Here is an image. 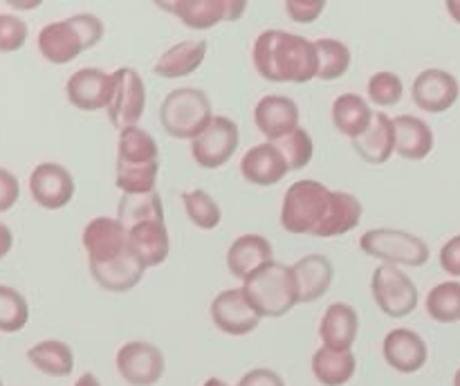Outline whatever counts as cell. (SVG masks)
<instances>
[{
  "label": "cell",
  "instance_id": "1",
  "mask_svg": "<svg viewBox=\"0 0 460 386\" xmlns=\"http://www.w3.org/2000/svg\"><path fill=\"white\" fill-rule=\"evenodd\" d=\"M256 72L272 83H308L317 79L319 58L314 40L283 30L261 31L252 48Z\"/></svg>",
  "mask_w": 460,
  "mask_h": 386
},
{
  "label": "cell",
  "instance_id": "2",
  "mask_svg": "<svg viewBox=\"0 0 460 386\" xmlns=\"http://www.w3.org/2000/svg\"><path fill=\"white\" fill-rule=\"evenodd\" d=\"M243 292L247 303L261 319L283 317L299 303V287L292 265L277 263V260L250 274L243 281Z\"/></svg>",
  "mask_w": 460,
  "mask_h": 386
},
{
  "label": "cell",
  "instance_id": "3",
  "mask_svg": "<svg viewBox=\"0 0 460 386\" xmlns=\"http://www.w3.org/2000/svg\"><path fill=\"white\" fill-rule=\"evenodd\" d=\"M103 39V22L94 13H76L66 21L48 22L39 31V52L54 66L75 61Z\"/></svg>",
  "mask_w": 460,
  "mask_h": 386
},
{
  "label": "cell",
  "instance_id": "4",
  "mask_svg": "<svg viewBox=\"0 0 460 386\" xmlns=\"http://www.w3.org/2000/svg\"><path fill=\"white\" fill-rule=\"evenodd\" d=\"M211 119V101L200 88L171 90L160 106L162 128L175 139H196Z\"/></svg>",
  "mask_w": 460,
  "mask_h": 386
},
{
  "label": "cell",
  "instance_id": "5",
  "mask_svg": "<svg viewBox=\"0 0 460 386\" xmlns=\"http://www.w3.org/2000/svg\"><path fill=\"white\" fill-rule=\"evenodd\" d=\"M332 191L317 180H299L283 196L281 227L288 233H310L322 224L331 206Z\"/></svg>",
  "mask_w": 460,
  "mask_h": 386
},
{
  "label": "cell",
  "instance_id": "6",
  "mask_svg": "<svg viewBox=\"0 0 460 386\" xmlns=\"http://www.w3.org/2000/svg\"><path fill=\"white\" fill-rule=\"evenodd\" d=\"M359 250L371 259H380L385 265L395 268H422L429 260V245L420 236L402 229H368L359 238Z\"/></svg>",
  "mask_w": 460,
  "mask_h": 386
},
{
  "label": "cell",
  "instance_id": "7",
  "mask_svg": "<svg viewBox=\"0 0 460 386\" xmlns=\"http://www.w3.org/2000/svg\"><path fill=\"white\" fill-rule=\"evenodd\" d=\"M371 294L386 317L402 319L418 308V285L395 265L376 268L371 276Z\"/></svg>",
  "mask_w": 460,
  "mask_h": 386
},
{
  "label": "cell",
  "instance_id": "8",
  "mask_svg": "<svg viewBox=\"0 0 460 386\" xmlns=\"http://www.w3.org/2000/svg\"><path fill=\"white\" fill-rule=\"evenodd\" d=\"M155 4L191 30H211L225 21H238L247 9V0H157Z\"/></svg>",
  "mask_w": 460,
  "mask_h": 386
},
{
  "label": "cell",
  "instance_id": "9",
  "mask_svg": "<svg viewBox=\"0 0 460 386\" xmlns=\"http://www.w3.org/2000/svg\"><path fill=\"white\" fill-rule=\"evenodd\" d=\"M115 88H112L108 119L117 130L133 128L146 110V85L133 67H119L112 72Z\"/></svg>",
  "mask_w": 460,
  "mask_h": 386
},
{
  "label": "cell",
  "instance_id": "10",
  "mask_svg": "<svg viewBox=\"0 0 460 386\" xmlns=\"http://www.w3.org/2000/svg\"><path fill=\"white\" fill-rule=\"evenodd\" d=\"M241 133L229 117H214L205 130L191 139V157L202 169H220L236 153Z\"/></svg>",
  "mask_w": 460,
  "mask_h": 386
},
{
  "label": "cell",
  "instance_id": "11",
  "mask_svg": "<svg viewBox=\"0 0 460 386\" xmlns=\"http://www.w3.org/2000/svg\"><path fill=\"white\" fill-rule=\"evenodd\" d=\"M117 373L130 386H153L162 380L166 368L164 353L148 341H128L117 350Z\"/></svg>",
  "mask_w": 460,
  "mask_h": 386
},
{
  "label": "cell",
  "instance_id": "12",
  "mask_svg": "<svg viewBox=\"0 0 460 386\" xmlns=\"http://www.w3.org/2000/svg\"><path fill=\"white\" fill-rule=\"evenodd\" d=\"M81 242L90 265H106L128 251V229L117 218L99 215L85 224Z\"/></svg>",
  "mask_w": 460,
  "mask_h": 386
},
{
  "label": "cell",
  "instance_id": "13",
  "mask_svg": "<svg viewBox=\"0 0 460 386\" xmlns=\"http://www.w3.org/2000/svg\"><path fill=\"white\" fill-rule=\"evenodd\" d=\"M76 184L70 171L57 162H40L30 175V193L39 206L58 211L75 197Z\"/></svg>",
  "mask_w": 460,
  "mask_h": 386
},
{
  "label": "cell",
  "instance_id": "14",
  "mask_svg": "<svg viewBox=\"0 0 460 386\" xmlns=\"http://www.w3.org/2000/svg\"><path fill=\"white\" fill-rule=\"evenodd\" d=\"M411 97L420 110L429 112V115H440L458 101L460 83L452 72L429 67L416 76L411 85Z\"/></svg>",
  "mask_w": 460,
  "mask_h": 386
},
{
  "label": "cell",
  "instance_id": "15",
  "mask_svg": "<svg viewBox=\"0 0 460 386\" xmlns=\"http://www.w3.org/2000/svg\"><path fill=\"white\" fill-rule=\"evenodd\" d=\"M211 321L220 332L232 337H245L259 328L261 317L254 312L245 299L243 287H232L223 290L214 301H211Z\"/></svg>",
  "mask_w": 460,
  "mask_h": 386
},
{
  "label": "cell",
  "instance_id": "16",
  "mask_svg": "<svg viewBox=\"0 0 460 386\" xmlns=\"http://www.w3.org/2000/svg\"><path fill=\"white\" fill-rule=\"evenodd\" d=\"M115 79L99 67H81L67 79L66 94L67 101L84 112L102 110L111 106Z\"/></svg>",
  "mask_w": 460,
  "mask_h": 386
},
{
  "label": "cell",
  "instance_id": "17",
  "mask_svg": "<svg viewBox=\"0 0 460 386\" xmlns=\"http://www.w3.org/2000/svg\"><path fill=\"white\" fill-rule=\"evenodd\" d=\"M254 121L259 133L268 142L277 144L295 133L299 126V106L283 94H268L254 108Z\"/></svg>",
  "mask_w": 460,
  "mask_h": 386
},
{
  "label": "cell",
  "instance_id": "18",
  "mask_svg": "<svg viewBox=\"0 0 460 386\" xmlns=\"http://www.w3.org/2000/svg\"><path fill=\"white\" fill-rule=\"evenodd\" d=\"M382 353H385L386 364L404 375L422 371L429 359L427 341L411 328H394L382 341Z\"/></svg>",
  "mask_w": 460,
  "mask_h": 386
},
{
  "label": "cell",
  "instance_id": "19",
  "mask_svg": "<svg viewBox=\"0 0 460 386\" xmlns=\"http://www.w3.org/2000/svg\"><path fill=\"white\" fill-rule=\"evenodd\" d=\"M241 173L247 182L256 187H274L290 173V166L277 144L263 142L252 146L243 155Z\"/></svg>",
  "mask_w": 460,
  "mask_h": 386
},
{
  "label": "cell",
  "instance_id": "20",
  "mask_svg": "<svg viewBox=\"0 0 460 386\" xmlns=\"http://www.w3.org/2000/svg\"><path fill=\"white\" fill-rule=\"evenodd\" d=\"M128 250L144 268H157L169 259V229L164 220H146L128 229Z\"/></svg>",
  "mask_w": 460,
  "mask_h": 386
},
{
  "label": "cell",
  "instance_id": "21",
  "mask_svg": "<svg viewBox=\"0 0 460 386\" xmlns=\"http://www.w3.org/2000/svg\"><path fill=\"white\" fill-rule=\"evenodd\" d=\"M274 250L270 241L261 233H243L227 250V269L232 276L245 281L250 274L261 269L263 265L272 263Z\"/></svg>",
  "mask_w": 460,
  "mask_h": 386
},
{
  "label": "cell",
  "instance_id": "22",
  "mask_svg": "<svg viewBox=\"0 0 460 386\" xmlns=\"http://www.w3.org/2000/svg\"><path fill=\"white\" fill-rule=\"evenodd\" d=\"M359 332V314L349 303H331L319 323V337L323 346L335 350H350Z\"/></svg>",
  "mask_w": 460,
  "mask_h": 386
},
{
  "label": "cell",
  "instance_id": "23",
  "mask_svg": "<svg viewBox=\"0 0 460 386\" xmlns=\"http://www.w3.org/2000/svg\"><path fill=\"white\" fill-rule=\"evenodd\" d=\"M296 287H299V303H314L322 299L332 283V263L323 254H308L292 265Z\"/></svg>",
  "mask_w": 460,
  "mask_h": 386
},
{
  "label": "cell",
  "instance_id": "24",
  "mask_svg": "<svg viewBox=\"0 0 460 386\" xmlns=\"http://www.w3.org/2000/svg\"><path fill=\"white\" fill-rule=\"evenodd\" d=\"M395 153L404 160H425L434 151V130L425 119L413 115H400L394 119Z\"/></svg>",
  "mask_w": 460,
  "mask_h": 386
},
{
  "label": "cell",
  "instance_id": "25",
  "mask_svg": "<svg viewBox=\"0 0 460 386\" xmlns=\"http://www.w3.org/2000/svg\"><path fill=\"white\" fill-rule=\"evenodd\" d=\"M353 151L368 164H385L395 153L394 119L385 112H376L373 124L362 137L353 139Z\"/></svg>",
  "mask_w": 460,
  "mask_h": 386
},
{
  "label": "cell",
  "instance_id": "26",
  "mask_svg": "<svg viewBox=\"0 0 460 386\" xmlns=\"http://www.w3.org/2000/svg\"><path fill=\"white\" fill-rule=\"evenodd\" d=\"M207 57V40H182L166 49L153 66V75L162 79H182L193 75Z\"/></svg>",
  "mask_w": 460,
  "mask_h": 386
},
{
  "label": "cell",
  "instance_id": "27",
  "mask_svg": "<svg viewBox=\"0 0 460 386\" xmlns=\"http://www.w3.org/2000/svg\"><path fill=\"white\" fill-rule=\"evenodd\" d=\"M332 124L340 130L344 137L358 139L362 137L368 130V126L373 124V110L371 103L364 97H359L358 92H344L332 101Z\"/></svg>",
  "mask_w": 460,
  "mask_h": 386
},
{
  "label": "cell",
  "instance_id": "28",
  "mask_svg": "<svg viewBox=\"0 0 460 386\" xmlns=\"http://www.w3.org/2000/svg\"><path fill=\"white\" fill-rule=\"evenodd\" d=\"M362 202L346 191H332L331 206L326 211V218L322 220L313 236L317 238H335L344 236L350 229H355L362 220Z\"/></svg>",
  "mask_w": 460,
  "mask_h": 386
},
{
  "label": "cell",
  "instance_id": "29",
  "mask_svg": "<svg viewBox=\"0 0 460 386\" xmlns=\"http://www.w3.org/2000/svg\"><path fill=\"white\" fill-rule=\"evenodd\" d=\"M144 268L137 259H135L133 251H126L124 256H119L117 260L106 265H90V274H93L94 281L108 292H128L135 285H139V281L144 278Z\"/></svg>",
  "mask_w": 460,
  "mask_h": 386
},
{
  "label": "cell",
  "instance_id": "30",
  "mask_svg": "<svg viewBox=\"0 0 460 386\" xmlns=\"http://www.w3.org/2000/svg\"><path fill=\"white\" fill-rule=\"evenodd\" d=\"M358 371V359L353 350H335L322 346L313 355V375L323 386H344L353 380Z\"/></svg>",
  "mask_w": 460,
  "mask_h": 386
},
{
  "label": "cell",
  "instance_id": "31",
  "mask_svg": "<svg viewBox=\"0 0 460 386\" xmlns=\"http://www.w3.org/2000/svg\"><path fill=\"white\" fill-rule=\"evenodd\" d=\"M160 164V148L148 130L133 126L119 130L117 137V166Z\"/></svg>",
  "mask_w": 460,
  "mask_h": 386
},
{
  "label": "cell",
  "instance_id": "32",
  "mask_svg": "<svg viewBox=\"0 0 460 386\" xmlns=\"http://www.w3.org/2000/svg\"><path fill=\"white\" fill-rule=\"evenodd\" d=\"M27 359L36 371L49 377H67L75 371V353L61 339H43L27 350Z\"/></svg>",
  "mask_w": 460,
  "mask_h": 386
},
{
  "label": "cell",
  "instance_id": "33",
  "mask_svg": "<svg viewBox=\"0 0 460 386\" xmlns=\"http://www.w3.org/2000/svg\"><path fill=\"white\" fill-rule=\"evenodd\" d=\"M117 220L126 229L135 227L146 220H164V206H162L160 193H121V200L117 205Z\"/></svg>",
  "mask_w": 460,
  "mask_h": 386
},
{
  "label": "cell",
  "instance_id": "34",
  "mask_svg": "<svg viewBox=\"0 0 460 386\" xmlns=\"http://www.w3.org/2000/svg\"><path fill=\"white\" fill-rule=\"evenodd\" d=\"M427 314L438 323L460 321V281H443L434 285L425 301Z\"/></svg>",
  "mask_w": 460,
  "mask_h": 386
},
{
  "label": "cell",
  "instance_id": "35",
  "mask_svg": "<svg viewBox=\"0 0 460 386\" xmlns=\"http://www.w3.org/2000/svg\"><path fill=\"white\" fill-rule=\"evenodd\" d=\"M314 48H317V58H319V70L317 79L322 81H332L340 79L349 72L350 67V49L349 45L341 43L337 39H319L314 40Z\"/></svg>",
  "mask_w": 460,
  "mask_h": 386
},
{
  "label": "cell",
  "instance_id": "36",
  "mask_svg": "<svg viewBox=\"0 0 460 386\" xmlns=\"http://www.w3.org/2000/svg\"><path fill=\"white\" fill-rule=\"evenodd\" d=\"M182 205L184 211H187L189 220L196 224L198 229H216L223 220V211H220L218 202L209 196L202 189H193V191H184L182 193Z\"/></svg>",
  "mask_w": 460,
  "mask_h": 386
},
{
  "label": "cell",
  "instance_id": "37",
  "mask_svg": "<svg viewBox=\"0 0 460 386\" xmlns=\"http://www.w3.org/2000/svg\"><path fill=\"white\" fill-rule=\"evenodd\" d=\"M30 321V303L16 287L0 285V332H18Z\"/></svg>",
  "mask_w": 460,
  "mask_h": 386
},
{
  "label": "cell",
  "instance_id": "38",
  "mask_svg": "<svg viewBox=\"0 0 460 386\" xmlns=\"http://www.w3.org/2000/svg\"><path fill=\"white\" fill-rule=\"evenodd\" d=\"M160 164L151 166H117V189L121 193L155 191Z\"/></svg>",
  "mask_w": 460,
  "mask_h": 386
},
{
  "label": "cell",
  "instance_id": "39",
  "mask_svg": "<svg viewBox=\"0 0 460 386\" xmlns=\"http://www.w3.org/2000/svg\"><path fill=\"white\" fill-rule=\"evenodd\" d=\"M277 146H279V151L283 153V157H286L290 171L305 169V166L310 164V160H313L314 144H313V137H310V133L305 128H296L295 133L288 135L286 139L277 142Z\"/></svg>",
  "mask_w": 460,
  "mask_h": 386
},
{
  "label": "cell",
  "instance_id": "40",
  "mask_svg": "<svg viewBox=\"0 0 460 386\" xmlns=\"http://www.w3.org/2000/svg\"><path fill=\"white\" fill-rule=\"evenodd\" d=\"M367 92H368V99H371L376 106L389 108V106H395V103L402 99L404 85H402V79H400L395 72H376V75L368 79Z\"/></svg>",
  "mask_w": 460,
  "mask_h": 386
},
{
  "label": "cell",
  "instance_id": "41",
  "mask_svg": "<svg viewBox=\"0 0 460 386\" xmlns=\"http://www.w3.org/2000/svg\"><path fill=\"white\" fill-rule=\"evenodd\" d=\"M27 22L13 13H0V52H18L25 45Z\"/></svg>",
  "mask_w": 460,
  "mask_h": 386
},
{
  "label": "cell",
  "instance_id": "42",
  "mask_svg": "<svg viewBox=\"0 0 460 386\" xmlns=\"http://www.w3.org/2000/svg\"><path fill=\"white\" fill-rule=\"evenodd\" d=\"M283 7L292 21L308 25L322 16L323 9H326V0H286Z\"/></svg>",
  "mask_w": 460,
  "mask_h": 386
},
{
  "label": "cell",
  "instance_id": "43",
  "mask_svg": "<svg viewBox=\"0 0 460 386\" xmlns=\"http://www.w3.org/2000/svg\"><path fill=\"white\" fill-rule=\"evenodd\" d=\"M18 197H21V184H18V178L12 171L0 166V214L12 209L18 202Z\"/></svg>",
  "mask_w": 460,
  "mask_h": 386
},
{
  "label": "cell",
  "instance_id": "44",
  "mask_svg": "<svg viewBox=\"0 0 460 386\" xmlns=\"http://www.w3.org/2000/svg\"><path fill=\"white\" fill-rule=\"evenodd\" d=\"M440 268L449 274V276H460V233L449 238L443 247H440Z\"/></svg>",
  "mask_w": 460,
  "mask_h": 386
},
{
  "label": "cell",
  "instance_id": "45",
  "mask_svg": "<svg viewBox=\"0 0 460 386\" xmlns=\"http://www.w3.org/2000/svg\"><path fill=\"white\" fill-rule=\"evenodd\" d=\"M236 386H286L283 377L270 368H252L250 373L241 377Z\"/></svg>",
  "mask_w": 460,
  "mask_h": 386
},
{
  "label": "cell",
  "instance_id": "46",
  "mask_svg": "<svg viewBox=\"0 0 460 386\" xmlns=\"http://www.w3.org/2000/svg\"><path fill=\"white\" fill-rule=\"evenodd\" d=\"M13 247V233L12 229L7 227V224L0 223V259H4V256L12 251Z\"/></svg>",
  "mask_w": 460,
  "mask_h": 386
},
{
  "label": "cell",
  "instance_id": "47",
  "mask_svg": "<svg viewBox=\"0 0 460 386\" xmlns=\"http://www.w3.org/2000/svg\"><path fill=\"white\" fill-rule=\"evenodd\" d=\"M75 386H102V382H99V377L94 375V373H84V375L75 382Z\"/></svg>",
  "mask_w": 460,
  "mask_h": 386
},
{
  "label": "cell",
  "instance_id": "48",
  "mask_svg": "<svg viewBox=\"0 0 460 386\" xmlns=\"http://www.w3.org/2000/svg\"><path fill=\"white\" fill-rule=\"evenodd\" d=\"M445 7H447L449 16H452L454 21L460 25V0H447V3H445Z\"/></svg>",
  "mask_w": 460,
  "mask_h": 386
},
{
  "label": "cell",
  "instance_id": "49",
  "mask_svg": "<svg viewBox=\"0 0 460 386\" xmlns=\"http://www.w3.org/2000/svg\"><path fill=\"white\" fill-rule=\"evenodd\" d=\"M202 386H229V384L225 380H220V377H209Z\"/></svg>",
  "mask_w": 460,
  "mask_h": 386
},
{
  "label": "cell",
  "instance_id": "50",
  "mask_svg": "<svg viewBox=\"0 0 460 386\" xmlns=\"http://www.w3.org/2000/svg\"><path fill=\"white\" fill-rule=\"evenodd\" d=\"M454 386H460V368L454 373Z\"/></svg>",
  "mask_w": 460,
  "mask_h": 386
},
{
  "label": "cell",
  "instance_id": "51",
  "mask_svg": "<svg viewBox=\"0 0 460 386\" xmlns=\"http://www.w3.org/2000/svg\"><path fill=\"white\" fill-rule=\"evenodd\" d=\"M0 386H4V384H3V380H0Z\"/></svg>",
  "mask_w": 460,
  "mask_h": 386
}]
</instances>
